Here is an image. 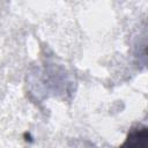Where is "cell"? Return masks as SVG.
I'll use <instances>...</instances> for the list:
<instances>
[{"mask_svg": "<svg viewBox=\"0 0 148 148\" xmlns=\"http://www.w3.org/2000/svg\"><path fill=\"white\" fill-rule=\"evenodd\" d=\"M118 148H148V127L145 125L132 127Z\"/></svg>", "mask_w": 148, "mask_h": 148, "instance_id": "6da1fadb", "label": "cell"}]
</instances>
